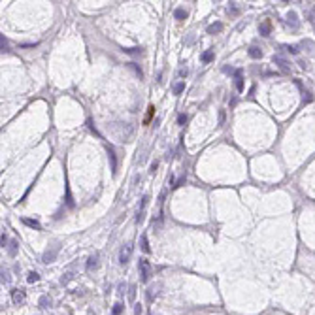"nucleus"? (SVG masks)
<instances>
[{"mask_svg":"<svg viewBox=\"0 0 315 315\" xmlns=\"http://www.w3.org/2000/svg\"><path fill=\"white\" fill-rule=\"evenodd\" d=\"M225 119H227L225 110H219V127H223V125H225Z\"/></svg>","mask_w":315,"mask_h":315,"instance_id":"18","label":"nucleus"},{"mask_svg":"<svg viewBox=\"0 0 315 315\" xmlns=\"http://www.w3.org/2000/svg\"><path fill=\"white\" fill-rule=\"evenodd\" d=\"M47 304H49V298H47V296H42V298H40V306H42V307H45Z\"/></svg>","mask_w":315,"mask_h":315,"instance_id":"23","label":"nucleus"},{"mask_svg":"<svg viewBox=\"0 0 315 315\" xmlns=\"http://www.w3.org/2000/svg\"><path fill=\"white\" fill-rule=\"evenodd\" d=\"M187 119H189L187 113H179V115H178V125H185V123H187Z\"/></svg>","mask_w":315,"mask_h":315,"instance_id":"19","label":"nucleus"},{"mask_svg":"<svg viewBox=\"0 0 315 315\" xmlns=\"http://www.w3.org/2000/svg\"><path fill=\"white\" fill-rule=\"evenodd\" d=\"M174 15H176V19L181 21V19H185V17H187V11H185V10H181V8H178L176 11H174Z\"/></svg>","mask_w":315,"mask_h":315,"instance_id":"15","label":"nucleus"},{"mask_svg":"<svg viewBox=\"0 0 315 315\" xmlns=\"http://www.w3.org/2000/svg\"><path fill=\"white\" fill-rule=\"evenodd\" d=\"M121 311H123V306L121 304H117L115 307H113V315H121Z\"/></svg>","mask_w":315,"mask_h":315,"instance_id":"24","label":"nucleus"},{"mask_svg":"<svg viewBox=\"0 0 315 315\" xmlns=\"http://www.w3.org/2000/svg\"><path fill=\"white\" fill-rule=\"evenodd\" d=\"M287 49H289V53H292V55L298 53V47H287Z\"/></svg>","mask_w":315,"mask_h":315,"instance_id":"27","label":"nucleus"},{"mask_svg":"<svg viewBox=\"0 0 315 315\" xmlns=\"http://www.w3.org/2000/svg\"><path fill=\"white\" fill-rule=\"evenodd\" d=\"M213 57H215V55H213V49H208V51L202 53V62H206V64H208V62L213 60Z\"/></svg>","mask_w":315,"mask_h":315,"instance_id":"9","label":"nucleus"},{"mask_svg":"<svg viewBox=\"0 0 315 315\" xmlns=\"http://www.w3.org/2000/svg\"><path fill=\"white\" fill-rule=\"evenodd\" d=\"M142 249L145 253H149V243H147V236L145 234H142Z\"/></svg>","mask_w":315,"mask_h":315,"instance_id":"17","label":"nucleus"},{"mask_svg":"<svg viewBox=\"0 0 315 315\" xmlns=\"http://www.w3.org/2000/svg\"><path fill=\"white\" fill-rule=\"evenodd\" d=\"M221 30H223V23H213V25L208 26V34H217Z\"/></svg>","mask_w":315,"mask_h":315,"instance_id":"8","label":"nucleus"},{"mask_svg":"<svg viewBox=\"0 0 315 315\" xmlns=\"http://www.w3.org/2000/svg\"><path fill=\"white\" fill-rule=\"evenodd\" d=\"M108 153H110V160H111V172H117V160H115V153H113V147H108Z\"/></svg>","mask_w":315,"mask_h":315,"instance_id":"6","label":"nucleus"},{"mask_svg":"<svg viewBox=\"0 0 315 315\" xmlns=\"http://www.w3.org/2000/svg\"><path fill=\"white\" fill-rule=\"evenodd\" d=\"M134 296H136V287H134V285H130V291H128V298H130V300H134Z\"/></svg>","mask_w":315,"mask_h":315,"instance_id":"22","label":"nucleus"},{"mask_svg":"<svg viewBox=\"0 0 315 315\" xmlns=\"http://www.w3.org/2000/svg\"><path fill=\"white\" fill-rule=\"evenodd\" d=\"M132 255V243H127L123 249H121V257H119V262L121 264H127L128 262V258Z\"/></svg>","mask_w":315,"mask_h":315,"instance_id":"2","label":"nucleus"},{"mask_svg":"<svg viewBox=\"0 0 315 315\" xmlns=\"http://www.w3.org/2000/svg\"><path fill=\"white\" fill-rule=\"evenodd\" d=\"M236 89L240 91H243V78H242V70H236Z\"/></svg>","mask_w":315,"mask_h":315,"instance_id":"5","label":"nucleus"},{"mask_svg":"<svg viewBox=\"0 0 315 315\" xmlns=\"http://www.w3.org/2000/svg\"><path fill=\"white\" fill-rule=\"evenodd\" d=\"M134 313H136V315H142V306H140V304H136V307H134Z\"/></svg>","mask_w":315,"mask_h":315,"instance_id":"25","label":"nucleus"},{"mask_svg":"<svg viewBox=\"0 0 315 315\" xmlns=\"http://www.w3.org/2000/svg\"><path fill=\"white\" fill-rule=\"evenodd\" d=\"M11 298H13V304H21L25 300V292L23 291H13L11 292Z\"/></svg>","mask_w":315,"mask_h":315,"instance_id":"4","label":"nucleus"},{"mask_svg":"<svg viewBox=\"0 0 315 315\" xmlns=\"http://www.w3.org/2000/svg\"><path fill=\"white\" fill-rule=\"evenodd\" d=\"M185 91V83L183 81H179V83H176V85H174V94H181Z\"/></svg>","mask_w":315,"mask_h":315,"instance_id":"14","label":"nucleus"},{"mask_svg":"<svg viewBox=\"0 0 315 315\" xmlns=\"http://www.w3.org/2000/svg\"><path fill=\"white\" fill-rule=\"evenodd\" d=\"M187 74H189V70H187V68H181V70H179V76H181V78H185Z\"/></svg>","mask_w":315,"mask_h":315,"instance_id":"26","label":"nucleus"},{"mask_svg":"<svg viewBox=\"0 0 315 315\" xmlns=\"http://www.w3.org/2000/svg\"><path fill=\"white\" fill-rule=\"evenodd\" d=\"M38 279H40V276L36 274V272H29V277H26V281H29V283H36Z\"/></svg>","mask_w":315,"mask_h":315,"instance_id":"16","label":"nucleus"},{"mask_svg":"<svg viewBox=\"0 0 315 315\" xmlns=\"http://www.w3.org/2000/svg\"><path fill=\"white\" fill-rule=\"evenodd\" d=\"M249 57H253V59H261V57H262V51L258 49V47L251 45V47H249Z\"/></svg>","mask_w":315,"mask_h":315,"instance_id":"11","label":"nucleus"},{"mask_svg":"<svg viewBox=\"0 0 315 315\" xmlns=\"http://www.w3.org/2000/svg\"><path fill=\"white\" fill-rule=\"evenodd\" d=\"M57 253H59V246H57V247H55L53 251H47V253L44 255V262H51V261H53V258H55V257H57Z\"/></svg>","mask_w":315,"mask_h":315,"instance_id":"7","label":"nucleus"},{"mask_svg":"<svg viewBox=\"0 0 315 315\" xmlns=\"http://www.w3.org/2000/svg\"><path fill=\"white\" fill-rule=\"evenodd\" d=\"M15 251H17V242H15V240H13V242L10 243V255L13 257V255H15Z\"/></svg>","mask_w":315,"mask_h":315,"instance_id":"20","label":"nucleus"},{"mask_svg":"<svg viewBox=\"0 0 315 315\" xmlns=\"http://www.w3.org/2000/svg\"><path fill=\"white\" fill-rule=\"evenodd\" d=\"M138 268H140V276H142V281H147V279H149V276H151V266H149V261H147V258H140Z\"/></svg>","mask_w":315,"mask_h":315,"instance_id":"1","label":"nucleus"},{"mask_svg":"<svg viewBox=\"0 0 315 315\" xmlns=\"http://www.w3.org/2000/svg\"><path fill=\"white\" fill-rule=\"evenodd\" d=\"M274 62L283 70V72H289V66H287V60H283L281 57H274Z\"/></svg>","mask_w":315,"mask_h":315,"instance_id":"10","label":"nucleus"},{"mask_svg":"<svg viewBox=\"0 0 315 315\" xmlns=\"http://www.w3.org/2000/svg\"><path fill=\"white\" fill-rule=\"evenodd\" d=\"M96 261H98V255H96V253H94L93 257H89V262H87V270H89V272L96 266Z\"/></svg>","mask_w":315,"mask_h":315,"instance_id":"13","label":"nucleus"},{"mask_svg":"<svg viewBox=\"0 0 315 315\" xmlns=\"http://www.w3.org/2000/svg\"><path fill=\"white\" fill-rule=\"evenodd\" d=\"M70 277H72V274H66V277H62V283H68Z\"/></svg>","mask_w":315,"mask_h":315,"instance_id":"28","label":"nucleus"},{"mask_svg":"<svg viewBox=\"0 0 315 315\" xmlns=\"http://www.w3.org/2000/svg\"><path fill=\"white\" fill-rule=\"evenodd\" d=\"M258 30H261L262 36H270V30H272V23H270V19H264L261 26H258Z\"/></svg>","mask_w":315,"mask_h":315,"instance_id":"3","label":"nucleus"},{"mask_svg":"<svg viewBox=\"0 0 315 315\" xmlns=\"http://www.w3.org/2000/svg\"><path fill=\"white\" fill-rule=\"evenodd\" d=\"M0 45H2V53H4V51H8V40H6L4 36L0 38Z\"/></svg>","mask_w":315,"mask_h":315,"instance_id":"21","label":"nucleus"},{"mask_svg":"<svg viewBox=\"0 0 315 315\" xmlns=\"http://www.w3.org/2000/svg\"><path fill=\"white\" fill-rule=\"evenodd\" d=\"M23 223H25L26 227H30V228H36V230H40V223H38L36 219H26V217H25V219H23Z\"/></svg>","mask_w":315,"mask_h":315,"instance_id":"12","label":"nucleus"}]
</instances>
